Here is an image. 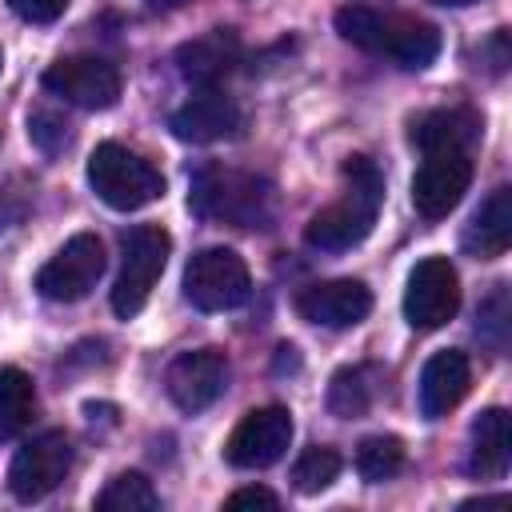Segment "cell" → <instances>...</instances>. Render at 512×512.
Returning a JSON list of instances; mask_svg holds the SVG:
<instances>
[{"instance_id": "cell-1", "label": "cell", "mask_w": 512, "mask_h": 512, "mask_svg": "<svg viewBox=\"0 0 512 512\" xmlns=\"http://www.w3.org/2000/svg\"><path fill=\"white\" fill-rule=\"evenodd\" d=\"M340 172H344L340 200L312 212V220L304 224V244L312 252H348L376 224V212H380V200H384L380 168L368 156H348Z\"/></svg>"}, {"instance_id": "cell-2", "label": "cell", "mask_w": 512, "mask_h": 512, "mask_svg": "<svg viewBox=\"0 0 512 512\" xmlns=\"http://www.w3.org/2000/svg\"><path fill=\"white\" fill-rule=\"evenodd\" d=\"M188 208L200 220L232 224V228H272L276 220V192L264 176L200 164L188 180Z\"/></svg>"}, {"instance_id": "cell-3", "label": "cell", "mask_w": 512, "mask_h": 512, "mask_svg": "<svg viewBox=\"0 0 512 512\" xmlns=\"http://www.w3.org/2000/svg\"><path fill=\"white\" fill-rule=\"evenodd\" d=\"M336 32L376 56L396 60L408 72L428 68L440 56V28L416 16H396V12H376L368 4H344L336 12Z\"/></svg>"}, {"instance_id": "cell-4", "label": "cell", "mask_w": 512, "mask_h": 512, "mask_svg": "<svg viewBox=\"0 0 512 512\" xmlns=\"http://www.w3.org/2000/svg\"><path fill=\"white\" fill-rule=\"evenodd\" d=\"M88 184L116 212H136V208L164 196V176L144 156H136L132 148H124L116 140H104V144L92 148Z\"/></svg>"}, {"instance_id": "cell-5", "label": "cell", "mask_w": 512, "mask_h": 512, "mask_svg": "<svg viewBox=\"0 0 512 512\" xmlns=\"http://www.w3.org/2000/svg\"><path fill=\"white\" fill-rule=\"evenodd\" d=\"M168 256H172V236L160 224H136L120 236V276L112 284V312L120 320H132L148 304Z\"/></svg>"}, {"instance_id": "cell-6", "label": "cell", "mask_w": 512, "mask_h": 512, "mask_svg": "<svg viewBox=\"0 0 512 512\" xmlns=\"http://www.w3.org/2000/svg\"><path fill=\"white\" fill-rule=\"evenodd\" d=\"M252 276L232 248H200L184 268V300L200 312H232L248 304Z\"/></svg>"}, {"instance_id": "cell-7", "label": "cell", "mask_w": 512, "mask_h": 512, "mask_svg": "<svg viewBox=\"0 0 512 512\" xmlns=\"http://www.w3.org/2000/svg\"><path fill=\"white\" fill-rule=\"evenodd\" d=\"M460 312V276L448 256H424L408 272L404 288V320L416 332H436Z\"/></svg>"}, {"instance_id": "cell-8", "label": "cell", "mask_w": 512, "mask_h": 512, "mask_svg": "<svg viewBox=\"0 0 512 512\" xmlns=\"http://www.w3.org/2000/svg\"><path fill=\"white\" fill-rule=\"evenodd\" d=\"M68 468H72V440L56 428L40 432L24 448H16V456L8 464V492L20 504H36L64 484Z\"/></svg>"}, {"instance_id": "cell-9", "label": "cell", "mask_w": 512, "mask_h": 512, "mask_svg": "<svg viewBox=\"0 0 512 512\" xmlns=\"http://www.w3.org/2000/svg\"><path fill=\"white\" fill-rule=\"evenodd\" d=\"M104 272V240L96 232H76L40 272H36V292L56 304H76L84 300Z\"/></svg>"}, {"instance_id": "cell-10", "label": "cell", "mask_w": 512, "mask_h": 512, "mask_svg": "<svg viewBox=\"0 0 512 512\" xmlns=\"http://www.w3.org/2000/svg\"><path fill=\"white\" fill-rule=\"evenodd\" d=\"M292 432H296V424H292V412L284 404L252 408V412H244V420L224 440V460L232 468H248V472L268 468L288 452Z\"/></svg>"}, {"instance_id": "cell-11", "label": "cell", "mask_w": 512, "mask_h": 512, "mask_svg": "<svg viewBox=\"0 0 512 512\" xmlns=\"http://www.w3.org/2000/svg\"><path fill=\"white\" fill-rule=\"evenodd\" d=\"M40 84L52 96H60L64 104H76L88 112L112 108L120 100V72L104 56H64V60L44 68Z\"/></svg>"}, {"instance_id": "cell-12", "label": "cell", "mask_w": 512, "mask_h": 512, "mask_svg": "<svg viewBox=\"0 0 512 512\" xmlns=\"http://www.w3.org/2000/svg\"><path fill=\"white\" fill-rule=\"evenodd\" d=\"M468 184H472V156L464 148L424 152V160L412 176V208L424 220H440L464 200Z\"/></svg>"}, {"instance_id": "cell-13", "label": "cell", "mask_w": 512, "mask_h": 512, "mask_svg": "<svg viewBox=\"0 0 512 512\" xmlns=\"http://www.w3.org/2000/svg\"><path fill=\"white\" fill-rule=\"evenodd\" d=\"M228 388V356L220 348H192L180 352L164 372V392L180 412L212 408Z\"/></svg>"}, {"instance_id": "cell-14", "label": "cell", "mask_w": 512, "mask_h": 512, "mask_svg": "<svg viewBox=\"0 0 512 512\" xmlns=\"http://www.w3.org/2000/svg\"><path fill=\"white\" fill-rule=\"evenodd\" d=\"M168 128L176 140L184 144H216V140H232L244 128V112L232 96H224L220 88H200L196 96H188L172 116Z\"/></svg>"}, {"instance_id": "cell-15", "label": "cell", "mask_w": 512, "mask_h": 512, "mask_svg": "<svg viewBox=\"0 0 512 512\" xmlns=\"http://www.w3.org/2000/svg\"><path fill=\"white\" fill-rule=\"evenodd\" d=\"M296 312L320 328H356L372 312V292L364 280H320L296 292Z\"/></svg>"}, {"instance_id": "cell-16", "label": "cell", "mask_w": 512, "mask_h": 512, "mask_svg": "<svg viewBox=\"0 0 512 512\" xmlns=\"http://www.w3.org/2000/svg\"><path fill=\"white\" fill-rule=\"evenodd\" d=\"M240 64V36L232 28H212L176 48V72L196 88H216Z\"/></svg>"}, {"instance_id": "cell-17", "label": "cell", "mask_w": 512, "mask_h": 512, "mask_svg": "<svg viewBox=\"0 0 512 512\" xmlns=\"http://www.w3.org/2000/svg\"><path fill=\"white\" fill-rule=\"evenodd\" d=\"M472 384V364L460 348H440L436 356H428L424 372H420V416L424 420H440L448 416Z\"/></svg>"}, {"instance_id": "cell-18", "label": "cell", "mask_w": 512, "mask_h": 512, "mask_svg": "<svg viewBox=\"0 0 512 512\" xmlns=\"http://www.w3.org/2000/svg\"><path fill=\"white\" fill-rule=\"evenodd\" d=\"M512 244V188L500 184L468 220L464 236H460V248L472 256V260H496L504 256Z\"/></svg>"}, {"instance_id": "cell-19", "label": "cell", "mask_w": 512, "mask_h": 512, "mask_svg": "<svg viewBox=\"0 0 512 512\" xmlns=\"http://www.w3.org/2000/svg\"><path fill=\"white\" fill-rule=\"evenodd\" d=\"M468 472L476 480H500L508 472V412L504 408H484L472 420Z\"/></svg>"}, {"instance_id": "cell-20", "label": "cell", "mask_w": 512, "mask_h": 512, "mask_svg": "<svg viewBox=\"0 0 512 512\" xmlns=\"http://www.w3.org/2000/svg\"><path fill=\"white\" fill-rule=\"evenodd\" d=\"M480 140V116L468 108H440L428 112L412 124V144L420 152H440V148H472Z\"/></svg>"}, {"instance_id": "cell-21", "label": "cell", "mask_w": 512, "mask_h": 512, "mask_svg": "<svg viewBox=\"0 0 512 512\" xmlns=\"http://www.w3.org/2000/svg\"><path fill=\"white\" fill-rule=\"evenodd\" d=\"M36 420V388L24 368H0V440H16Z\"/></svg>"}, {"instance_id": "cell-22", "label": "cell", "mask_w": 512, "mask_h": 512, "mask_svg": "<svg viewBox=\"0 0 512 512\" xmlns=\"http://www.w3.org/2000/svg\"><path fill=\"white\" fill-rule=\"evenodd\" d=\"M376 368L372 364H352V368H340L328 384V412L340 416V420H356L372 408L376 400Z\"/></svg>"}, {"instance_id": "cell-23", "label": "cell", "mask_w": 512, "mask_h": 512, "mask_svg": "<svg viewBox=\"0 0 512 512\" xmlns=\"http://www.w3.org/2000/svg\"><path fill=\"white\" fill-rule=\"evenodd\" d=\"M100 512H152L160 508V496L144 472H116L100 492H96Z\"/></svg>"}, {"instance_id": "cell-24", "label": "cell", "mask_w": 512, "mask_h": 512, "mask_svg": "<svg viewBox=\"0 0 512 512\" xmlns=\"http://www.w3.org/2000/svg\"><path fill=\"white\" fill-rule=\"evenodd\" d=\"M340 468H344V460H340L336 448L312 444V448H304V452L296 456V464H292V488H296L300 496H320L324 488H332V480L340 476Z\"/></svg>"}, {"instance_id": "cell-25", "label": "cell", "mask_w": 512, "mask_h": 512, "mask_svg": "<svg viewBox=\"0 0 512 512\" xmlns=\"http://www.w3.org/2000/svg\"><path fill=\"white\" fill-rule=\"evenodd\" d=\"M404 468V440L400 436H364L356 448V472L368 484H384Z\"/></svg>"}, {"instance_id": "cell-26", "label": "cell", "mask_w": 512, "mask_h": 512, "mask_svg": "<svg viewBox=\"0 0 512 512\" xmlns=\"http://www.w3.org/2000/svg\"><path fill=\"white\" fill-rule=\"evenodd\" d=\"M476 332L488 336L496 348H504V336H508V292H504V284H496V292L476 308Z\"/></svg>"}, {"instance_id": "cell-27", "label": "cell", "mask_w": 512, "mask_h": 512, "mask_svg": "<svg viewBox=\"0 0 512 512\" xmlns=\"http://www.w3.org/2000/svg\"><path fill=\"white\" fill-rule=\"evenodd\" d=\"M28 136H32V144H40L52 156V152H60L68 144V124L60 116H52V112H32L28 116Z\"/></svg>"}, {"instance_id": "cell-28", "label": "cell", "mask_w": 512, "mask_h": 512, "mask_svg": "<svg viewBox=\"0 0 512 512\" xmlns=\"http://www.w3.org/2000/svg\"><path fill=\"white\" fill-rule=\"evenodd\" d=\"M68 4L72 0H8V8L20 20H28V24H52V20H60Z\"/></svg>"}, {"instance_id": "cell-29", "label": "cell", "mask_w": 512, "mask_h": 512, "mask_svg": "<svg viewBox=\"0 0 512 512\" xmlns=\"http://www.w3.org/2000/svg\"><path fill=\"white\" fill-rule=\"evenodd\" d=\"M224 508H228V512H236V508H280V500H276V492L252 484V488H236V492L224 500Z\"/></svg>"}, {"instance_id": "cell-30", "label": "cell", "mask_w": 512, "mask_h": 512, "mask_svg": "<svg viewBox=\"0 0 512 512\" xmlns=\"http://www.w3.org/2000/svg\"><path fill=\"white\" fill-rule=\"evenodd\" d=\"M492 504H508V496H476V500H464L460 508H492Z\"/></svg>"}, {"instance_id": "cell-31", "label": "cell", "mask_w": 512, "mask_h": 512, "mask_svg": "<svg viewBox=\"0 0 512 512\" xmlns=\"http://www.w3.org/2000/svg\"><path fill=\"white\" fill-rule=\"evenodd\" d=\"M148 4H160V8H176V4H184V0H148Z\"/></svg>"}, {"instance_id": "cell-32", "label": "cell", "mask_w": 512, "mask_h": 512, "mask_svg": "<svg viewBox=\"0 0 512 512\" xmlns=\"http://www.w3.org/2000/svg\"><path fill=\"white\" fill-rule=\"evenodd\" d=\"M436 4H452V8H460V4H472V0H436Z\"/></svg>"}, {"instance_id": "cell-33", "label": "cell", "mask_w": 512, "mask_h": 512, "mask_svg": "<svg viewBox=\"0 0 512 512\" xmlns=\"http://www.w3.org/2000/svg\"><path fill=\"white\" fill-rule=\"evenodd\" d=\"M0 64H4V56H0Z\"/></svg>"}]
</instances>
